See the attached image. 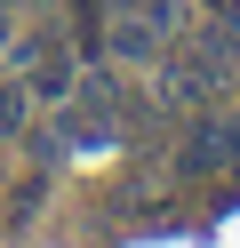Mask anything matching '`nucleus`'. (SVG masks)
I'll use <instances>...</instances> for the list:
<instances>
[{"label": "nucleus", "instance_id": "1", "mask_svg": "<svg viewBox=\"0 0 240 248\" xmlns=\"http://www.w3.org/2000/svg\"><path fill=\"white\" fill-rule=\"evenodd\" d=\"M16 64H24V80L40 88V96H72V64H64L56 40H32V48H16Z\"/></svg>", "mask_w": 240, "mask_h": 248}, {"label": "nucleus", "instance_id": "2", "mask_svg": "<svg viewBox=\"0 0 240 248\" xmlns=\"http://www.w3.org/2000/svg\"><path fill=\"white\" fill-rule=\"evenodd\" d=\"M8 128H24V96H16V88L0 96V136H8Z\"/></svg>", "mask_w": 240, "mask_h": 248}]
</instances>
